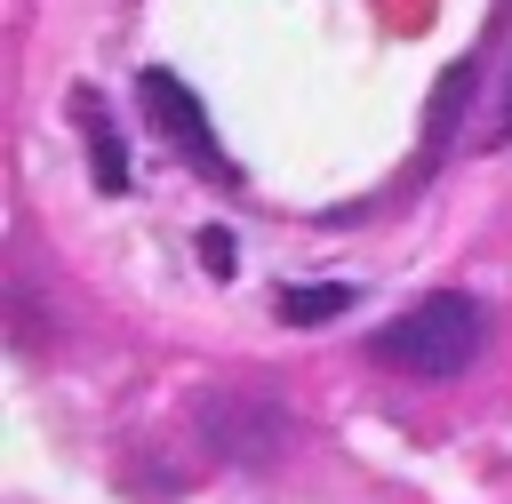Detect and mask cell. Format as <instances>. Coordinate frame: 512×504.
I'll return each instance as SVG.
<instances>
[{
    "label": "cell",
    "mask_w": 512,
    "mask_h": 504,
    "mask_svg": "<svg viewBox=\"0 0 512 504\" xmlns=\"http://www.w3.org/2000/svg\"><path fill=\"white\" fill-rule=\"evenodd\" d=\"M144 96H152V120H160V128H168V136H176V144H184V152H192L216 184H232V160L216 152V136H208V120H200L192 88H184L176 72H144Z\"/></svg>",
    "instance_id": "7a4b0ae2"
},
{
    "label": "cell",
    "mask_w": 512,
    "mask_h": 504,
    "mask_svg": "<svg viewBox=\"0 0 512 504\" xmlns=\"http://www.w3.org/2000/svg\"><path fill=\"white\" fill-rule=\"evenodd\" d=\"M480 336H488V320H480L472 296H424L416 312L384 320L368 352L400 376H456L464 360H480Z\"/></svg>",
    "instance_id": "6da1fadb"
},
{
    "label": "cell",
    "mask_w": 512,
    "mask_h": 504,
    "mask_svg": "<svg viewBox=\"0 0 512 504\" xmlns=\"http://www.w3.org/2000/svg\"><path fill=\"white\" fill-rule=\"evenodd\" d=\"M80 128H88V152H96V184L120 192V184H128V152H120L112 120H104V96H88V88H80Z\"/></svg>",
    "instance_id": "3957f363"
},
{
    "label": "cell",
    "mask_w": 512,
    "mask_h": 504,
    "mask_svg": "<svg viewBox=\"0 0 512 504\" xmlns=\"http://www.w3.org/2000/svg\"><path fill=\"white\" fill-rule=\"evenodd\" d=\"M280 312H288V320H312V312H344V288H296Z\"/></svg>",
    "instance_id": "277c9868"
}]
</instances>
